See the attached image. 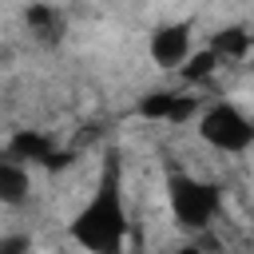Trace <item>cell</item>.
<instances>
[{"mask_svg":"<svg viewBox=\"0 0 254 254\" xmlns=\"http://www.w3.org/2000/svg\"><path fill=\"white\" fill-rule=\"evenodd\" d=\"M67 234L87 254H123L127 210H123V167H119L115 151L103 155V171L95 179V190H91L87 206L71 218Z\"/></svg>","mask_w":254,"mask_h":254,"instance_id":"obj_1","label":"cell"},{"mask_svg":"<svg viewBox=\"0 0 254 254\" xmlns=\"http://www.w3.org/2000/svg\"><path fill=\"white\" fill-rule=\"evenodd\" d=\"M167 194H171L175 222L187 226V230H202L222 206V190L214 183H202V179H190V175H171Z\"/></svg>","mask_w":254,"mask_h":254,"instance_id":"obj_2","label":"cell"},{"mask_svg":"<svg viewBox=\"0 0 254 254\" xmlns=\"http://www.w3.org/2000/svg\"><path fill=\"white\" fill-rule=\"evenodd\" d=\"M198 135L218 151H246L254 143V119H246L234 103H214L202 115Z\"/></svg>","mask_w":254,"mask_h":254,"instance_id":"obj_3","label":"cell"},{"mask_svg":"<svg viewBox=\"0 0 254 254\" xmlns=\"http://www.w3.org/2000/svg\"><path fill=\"white\" fill-rule=\"evenodd\" d=\"M187 56H190V28L187 24H167L151 36V60L159 67H179V64H187Z\"/></svg>","mask_w":254,"mask_h":254,"instance_id":"obj_4","label":"cell"},{"mask_svg":"<svg viewBox=\"0 0 254 254\" xmlns=\"http://www.w3.org/2000/svg\"><path fill=\"white\" fill-rule=\"evenodd\" d=\"M8 151H12V159H32V163H44V167H60V155L52 151V143H48L40 131H20V135H12Z\"/></svg>","mask_w":254,"mask_h":254,"instance_id":"obj_5","label":"cell"},{"mask_svg":"<svg viewBox=\"0 0 254 254\" xmlns=\"http://www.w3.org/2000/svg\"><path fill=\"white\" fill-rule=\"evenodd\" d=\"M28 198V175L16 159H0V202L4 206H16Z\"/></svg>","mask_w":254,"mask_h":254,"instance_id":"obj_6","label":"cell"},{"mask_svg":"<svg viewBox=\"0 0 254 254\" xmlns=\"http://www.w3.org/2000/svg\"><path fill=\"white\" fill-rule=\"evenodd\" d=\"M60 24H64V16H60L56 8H44V4L28 8V28H32L40 40H56V36H60Z\"/></svg>","mask_w":254,"mask_h":254,"instance_id":"obj_7","label":"cell"},{"mask_svg":"<svg viewBox=\"0 0 254 254\" xmlns=\"http://www.w3.org/2000/svg\"><path fill=\"white\" fill-rule=\"evenodd\" d=\"M250 44H254V36H250V32H242V28H226V32H218V36H214L210 52H214V56H242Z\"/></svg>","mask_w":254,"mask_h":254,"instance_id":"obj_8","label":"cell"},{"mask_svg":"<svg viewBox=\"0 0 254 254\" xmlns=\"http://www.w3.org/2000/svg\"><path fill=\"white\" fill-rule=\"evenodd\" d=\"M179 107V95L175 91H151L143 103H139V115L143 119H171Z\"/></svg>","mask_w":254,"mask_h":254,"instance_id":"obj_9","label":"cell"},{"mask_svg":"<svg viewBox=\"0 0 254 254\" xmlns=\"http://www.w3.org/2000/svg\"><path fill=\"white\" fill-rule=\"evenodd\" d=\"M214 64H218V56H214V52H202V56H194V60L187 64V71H183V75H187V79H202V75H210V71H214Z\"/></svg>","mask_w":254,"mask_h":254,"instance_id":"obj_10","label":"cell"},{"mask_svg":"<svg viewBox=\"0 0 254 254\" xmlns=\"http://www.w3.org/2000/svg\"><path fill=\"white\" fill-rule=\"evenodd\" d=\"M0 254H32L28 234H4L0 238Z\"/></svg>","mask_w":254,"mask_h":254,"instance_id":"obj_11","label":"cell"},{"mask_svg":"<svg viewBox=\"0 0 254 254\" xmlns=\"http://www.w3.org/2000/svg\"><path fill=\"white\" fill-rule=\"evenodd\" d=\"M179 254H202V250H194V246H187V250H179Z\"/></svg>","mask_w":254,"mask_h":254,"instance_id":"obj_12","label":"cell"}]
</instances>
